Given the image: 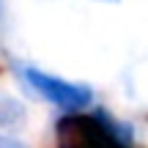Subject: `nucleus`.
Returning <instances> with one entry per match:
<instances>
[{
	"label": "nucleus",
	"mask_w": 148,
	"mask_h": 148,
	"mask_svg": "<svg viewBox=\"0 0 148 148\" xmlns=\"http://www.w3.org/2000/svg\"><path fill=\"white\" fill-rule=\"evenodd\" d=\"M58 148H132L129 132L107 112H66L55 126Z\"/></svg>",
	"instance_id": "nucleus-1"
},
{
	"label": "nucleus",
	"mask_w": 148,
	"mask_h": 148,
	"mask_svg": "<svg viewBox=\"0 0 148 148\" xmlns=\"http://www.w3.org/2000/svg\"><path fill=\"white\" fill-rule=\"evenodd\" d=\"M14 71L41 99L52 101L55 107H60L66 112H82L93 101V90L82 82H69L63 77H55V74H49L44 69H36V66H27V63H14Z\"/></svg>",
	"instance_id": "nucleus-2"
},
{
	"label": "nucleus",
	"mask_w": 148,
	"mask_h": 148,
	"mask_svg": "<svg viewBox=\"0 0 148 148\" xmlns=\"http://www.w3.org/2000/svg\"><path fill=\"white\" fill-rule=\"evenodd\" d=\"M0 148H25L19 143V140H14V137H3V134H0Z\"/></svg>",
	"instance_id": "nucleus-3"
},
{
	"label": "nucleus",
	"mask_w": 148,
	"mask_h": 148,
	"mask_svg": "<svg viewBox=\"0 0 148 148\" xmlns=\"http://www.w3.org/2000/svg\"><path fill=\"white\" fill-rule=\"evenodd\" d=\"M99 3H112V0H99Z\"/></svg>",
	"instance_id": "nucleus-4"
}]
</instances>
